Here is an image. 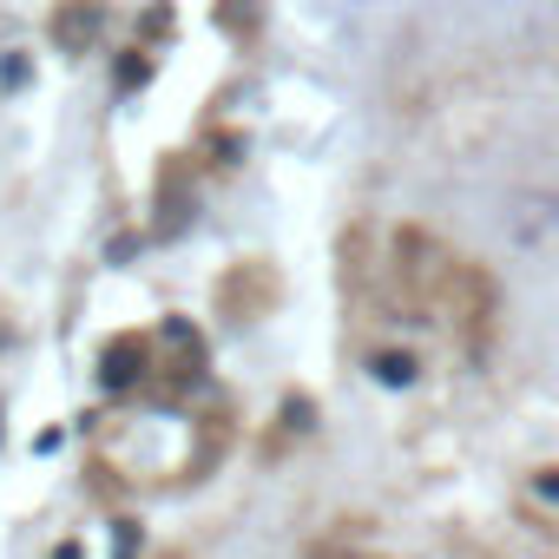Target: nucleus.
I'll return each instance as SVG.
<instances>
[{
  "instance_id": "f257e3e1",
  "label": "nucleus",
  "mask_w": 559,
  "mask_h": 559,
  "mask_svg": "<svg viewBox=\"0 0 559 559\" xmlns=\"http://www.w3.org/2000/svg\"><path fill=\"white\" fill-rule=\"evenodd\" d=\"M376 376H382L389 389H402V382H415V362H408V356H382V362H376Z\"/></svg>"
},
{
  "instance_id": "f03ea898",
  "label": "nucleus",
  "mask_w": 559,
  "mask_h": 559,
  "mask_svg": "<svg viewBox=\"0 0 559 559\" xmlns=\"http://www.w3.org/2000/svg\"><path fill=\"white\" fill-rule=\"evenodd\" d=\"M533 487H539V500H552V507H559V467H546V474H539Z\"/></svg>"
}]
</instances>
